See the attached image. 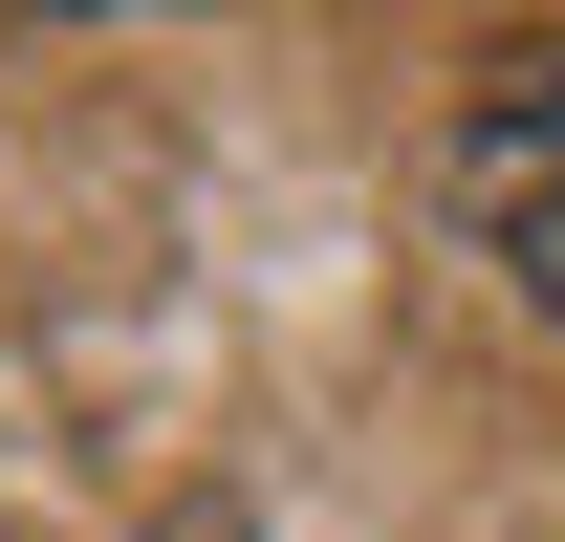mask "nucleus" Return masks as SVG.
Instances as JSON below:
<instances>
[{"label":"nucleus","mask_w":565,"mask_h":542,"mask_svg":"<svg viewBox=\"0 0 565 542\" xmlns=\"http://www.w3.org/2000/svg\"><path fill=\"white\" fill-rule=\"evenodd\" d=\"M435 174H457V217H479V261L565 326V44H522V66H479V87H457Z\"/></svg>","instance_id":"f257e3e1"},{"label":"nucleus","mask_w":565,"mask_h":542,"mask_svg":"<svg viewBox=\"0 0 565 542\" xmlns=\"http://www.w3.org/2000/svg\"><path fill=\"white\" fill-rule=\"evenodd\" d=\"M174 542H239V521H174Z\"/></svg>","instance_id":"f03ea898"}]
</instances>
